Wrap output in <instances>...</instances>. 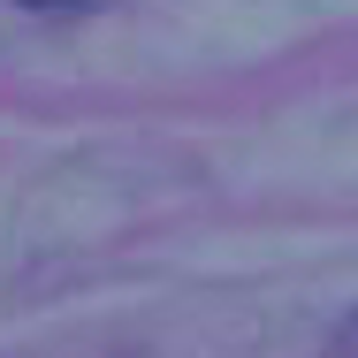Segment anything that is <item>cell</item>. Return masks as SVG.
Returning a JSON list of instances; mask_svg holds the SVG:
<instances>
[{
    "label": "cell",
    "mask_w": 358,
    "mask_h": 358,
    "mask_svg": "<svg viewBox=\"0 0 358 358\" xmlns=\"http://www.w3.org/2000/svg\"><path fill=\"white\" fill-rule=\"evenodd\" d=\"M31 8H62V0H31Z\"/></svg>",
    "instance_id": "cell-1"
}]
</instances>
